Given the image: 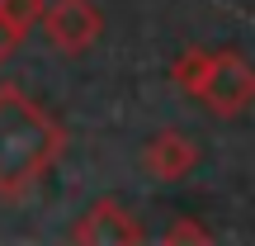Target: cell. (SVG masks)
<instances>
[{
    "label": "cell",
    "mask_w": 255,
    "mask_h": 246,
    "mask_svg": "<svg viewBox=\"0 0 255 246\" xmlns=\"http://www.w3.org/2000/svg\"><path fill=\"white\" fill-rule=\"evenodd\" d=\"M66 156V128L14 81H0V199H24Z\"/></svg>",
    "instance_id": "cell-1"
},
{
    "label": "cell",
    "mask_w": 255,
    "mask_h": 246,
    "mask_svg": "<svg viewBox=\"0 0 255 246\" xmlns=\"http://www.w3.org/2000/svg\"><path fill=\"white\" fill-rule=\"evenodd\" d=\"M170 81L218 119H241L255 104V66L237 47H184L170 62Z\"/></svg>",
    "instance_id": "cell-2"
},
{
    "label": "cell",
    "mask_w": 255,
    "mask_h": 246,
    "mask_svg": "<svg viewBox=\"0 0 255 246\" xmlns=\"http://www.w3.org/2000/svg\"><path fill=\"white\" fill-rule=\"evenodd\" d=\"M19 43H24V38H19V33H14V28H9V24H5V19H0V66H5V62H9V57H14V52H19Z\"/></svg>",
    "instance_id": "cell-8"
},
{
    "label": "cell",
    "mask_w": 255,
    "mask_h": 246,
    "mask_svg": "<svg viewBox=\"0 0 255 246\" xmlns=\"http://www.w3.org/2000/svg\"><path fill=\"white\" fill-rule=\"evenodd\" d=\"M71 242L81 246H128V242H146V228L137 223V213L123 199H95L81 218L71 223Z\"/></svg>",
    "instance_id": "cell-4"
},
{
    "label": "cell",
    "mask_w": 255,
    "mask_h": 246,
    "mask_svg": "<svg viewBox=\"0 0 255 246\" xmlns=\"http://www.w3.org/2000/svg\"><path fill=\"white\" fill-rule=\"evenodd\" d=\"M208 237H213V232L199 228V223H189V218H180V223L165 228V242H208Z\"/></svg>",
    "instance_id": "cell-7"
},
{
    "label": "cell",
    "mask_w": 255,
    "mask_h": 246,
    "mask_svg": "<svg viewBox=\"0 0 255 246\" xmlns=\"http://www.w3.org/2000/svg\"><path fill=\"white\" fill-rule=\"evenodd\" d=\"M194 166H199V142H194L189 133H180V128H161V133L146 137V147H142V171L151 175V180L175 185V180H184Z\"/></svg>",
    "instance_id": "cell-5"
},
{
    "label": "cell",
    "mask_w": 255,
    "mask_h": 246,
    "mask_svg": "<svg viewBox=\"0 0 255 246\" xmlns=\"http://www.w3.org/2000/svg\"><path fill=\"white\" fill-rule=\"evenodd\" d=\"M43 5L47 0H0V19H5L19 38H28L38 28V19H43Z\"/></svg>",
    "instance_id": "cell-6"
},
{
    "label": "cell",
    "mask_w": 255,
    "mask_h": 246,
    "mask_svg": "<svg viewBox=\"0 0 255 246\" xmlns=\"http://www.w3.org/2000/svg\"><path fill=\"white\" fill-rule=\"evenodd\" d=\"M38 28H43V38L62 57H81V52H90V47L100 43L104 9L95 5V0H47Z\"/></svg>",
    "instance_id": "cell-3"
}]
</instances>
